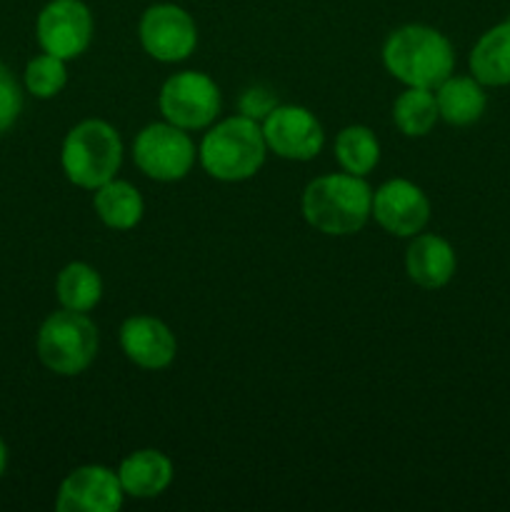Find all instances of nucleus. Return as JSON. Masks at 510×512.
<instances>
[{
    "instance_id": "1",
    "label": "nucleus",
    "mask_w": 510,
    "mask_h": 512,
    "mask_svg": "<svg viewBox=\"0 0 510 512\" xmlns=\"http://www.w3.org/2000/svg\"><path fill=\"white\" fill-rule=\"evenodd\" d=\"M383 65L408 88L435 90L453 75L455 53L440 30L410 23L388 35L383 45Z\"/></svg>"
},
{
    "instance_id": "2",
    "label": "nucleus",
    "mask_w": 510,
    "mask_h": 512,
    "mask_svg": "<svg viewBox=\"0 0 510 512\" xmlns=\"http://www.w3.org/2000/svg\"><path fill=\"white\" fill-rule=\"evenodd\" d=\"M303 218L323 235H353L363 230L373 210V190L365 178L350 173L320 175L303 190Z\"/></svg>"
},
{
    "instance_id": "3",
    "label": "nucleus",
    "mask_w": 510,
    "mask_h": 512,
    "mask_svg": "<svg viewBox=\"0 0 510 512\" xmlns=\"http://www.w3.org/2000/svg\"><path fill=\"white\" fill-rule=\"evenodd\" d=\"M265 153H268V145H265L263 128L258 120H250L245 115L215 123L203 135L198 148L203 170L220 183L250 180L263 168Z\"/></svg>"
},
{
    "instance_id": "4",
    "label": "nucleus",
    "mask_w": 510,
    "mask_h": 512,
    "mask_svg": "<svg viewBox=\"0 0 510 512\" xmlns=\"http://www.w3.org/2000/svg\"><path fill=\"white\" fill-rule=\"evenodd\" d=\"M123 163V143L110 123L90 118L70 128L60 150L65 178L85 190H95L115 178Z\"/></svg>"
},
{
    "instance_id": "5",
    "label": "nucleus",
    "mask_w": 510,
    "mask_h": 512,
    "mask_svg": "<svg viewBox=\"0 0 510 512\" xmlns=\"http://www.w3.org/2000/svg\"><path fill=\"white\" fill-rule=\"evenodd\" d=\"M100 348V335L93 320L75 310H58L40 325L35 350L50 373L73 378L90 368Z\"/></svg>"
},
{
    "instance_id": "6",
    "label": "nucleus",
    "mask_w": 510,
    "mask_h": 512,
    "mask_svg": "<svg viewBox=\"0 0 510 512\" xmlns=\"http://www.w3.org/2000/svg\"><path fill=\"white\" fill-rule=\"evenodd\" d=\"M195 145L188 130L173 123H150L135 135L133 160L138 170L158 183H178L193 170Z\"/></svg>"
},
{
    "instance_id": "7",
    "label": "nucleus",
    "mask_w": 510,
    "mask_h": 512,
    "mask_svg": "<svg viewBox=\"0 0 510 512\" xmlns=\"http://www.w3.org/2000/svg\"><path fill=\"white\" fill-rule=\"evenodd\" d=\"M220 88L200 70H183L170 75L158 95V108L168 123L183 130H203L215 123L220 113Z\"/></svg>"
},
{
    "instance_id": "8",
    "label": "nucleus",
    "mask_w": 510,
    "mask_h": 512,
    "mask_svg": "<svg viewBox=\"0 0 510 512\" xmlns=\"http://www.w3.org/2000/svg\"><path fill=\"white\" fill-rule=\"evenodd\" d=\"M140 45L158 63H180L198 45V28L188 10L173 3L150 5L138 25Z\"/></svg>"
},
{
    "instance_id": "9",
    "label": "nucleus",
    "mask_w": 510,
    "mask_h": 512,
    "mask_svg": "<svg viewBox=\"0 0 510 512\" xmlns=\"http://www.w3.org/2000/svg\"><path fill=\"white\" fill-rule=\"evenodd\" d=\"M35 35L43 53L73 60L93 40V15L83 0H50L35 20Z\"/></svg>"
},
{
    "instance_id": "10",
    "label": "nucleus",
    "mask_w": 510,
    "mask_h": 512,
    "mask_svg": "<svg viewBox=\"0 0 510 512\" xmlns=\"http://www.w3.org/2000/svg\"><path fill=\"white\" fill-rule=\"evenodd\" d=\"M263 138L268 150L285 160L305 163L323 150L325 133L320 120L300 105H278L263 120Z\"/></svg>"
},
{
    "instance_id": "11",
    "label": "nucleus",
    "mask_w": 510,
    "mask_h": 512,
    "mask_svg": "<svg viewBox=\"0 0 510 512\" xmlns=\"http://www.w3.org/2000/svg\"><path fill=\"white\" fill-rule=\"evenodd\" d=\"M370 218H375V223L395 238H413L428 225L430 200L410 180H388L373 193Z\"/></svg>"
},
{
    "instance_id": "12",
    "label": "nucleus",
    "mask_w": 510,
    "mask_h": 512,
    "mask_svg": "<svg viewBox=\"0 0 510 512\" xmlns=\"http://www.w3.org/2000/svg\"><path fill=\"white\" fill-rule=\"evenodd\" d=\"M123 485L118 473L105 465H83L60 483L55 510L58 512H115L123 505Z\"/></svg>"
},
{
    "instance_id": "13",
    "label": "nucleus",
    "mask_w": 510,
    "mask_h": 512,
    "mask_svg": "<svg viewBox=\"0 0 510 512\" xmlns=\"http://www.w3.org/2000/svg\"><path fill=\"white\" fill-rule=\"evenodd\" d=\"M120 348L130 363L143 370L168 368L178 353L173 330L150 315H133L120 325Z\"/></svg>"
},
{
    "instance_id": "14",
    "label": "nucleus",
    "mask_w": 510,
    "mask_h": 512,
    "mask_svg": "<svg viewBox=\"0 0 510 512\" xmlns=\"http://www.w3.org/2000/svg\"><path fill=\"white\" fill-rule=\"evenodd\" d=\"M455 268H458V258L448 240L430 233L413 235V243L405 253V270L418 288H445L453 280Z\"/></svg>"
},
{
    "instance_id": "15",
    "label": "nucleus",
    "mask_w": 510,
    "mask_h": 512,
    "mask_svg": "<svg viewBox=\"0 0 510 512\" xmlns=\"http://www.w3.org/2000/svg\"><path fill=\"white\" fill-rule=\"evenodd\" d=\"M118 480L123 485V493L130 498H158L173 483V463L160 450H135L120 463Z\"/></svg>"
},
{
    "instance_id": "16",
    "label": "nucleus",
    "mask_w": 510,
    "mask_h": 512,
    "mask_svg": "<svg viewBox=\"0 0 510 512\" xmlns=\"http://www.w3.org/2000/svg\"><path fill=\"white\" fill-rule=\"evenodd\" d=\"M470 73L480 85H510V20L493 25L470 50Z\"/></svg>"
},
{
    "instance_id": "17",
    "label": "nucleus",
    "mask_w": 510,
    "mask_h": 512,
    "mask_svg": "<svg viewBox=\"0 0 510 512\" xmlns=\"http://www.w3.org/2000/svg\"><path fill=\"white\" fill-rule=\"evenodd\" d=\"M435 100H438L440 118L448 125H458V128L478 123L485 113V105H488L483 85L475 78H465V75H450L448 80H443L435 88Z\"/></svg>"
},
{
    "instance_id": "18",
    "label": "nucleus",
    "mask_w": 510,
    "mask_h": 512,
    "mask_svg": "<svg viewBox=\"0 0 510 512\" xmlns=\"http://www.w3.org/2000/svg\"><path fill=\"white\" fill-rule=\"evenodd\" d=\"M95 215L103 220V225L113 230H130L143 220L145 203L143 195L128 180H108L105 185L95 188L93 198Z\"/></svg>"
},
{
    "instance_id": "19",
    "label": "nucleus",
    "mask_w": 510,
    "mask_h": 512,
    "mask_svg": "<svg viewBox=\"0 0 510 512\" xmlns=\"http://www.w3.org/2000/svg\"><path fill=\"white\" fill-rule=\"evenodd\" d=\"M55 295L65 310L88 313L103 298V278L88 263H68L55 280Z\"/></svg>"
},
{
    "instance_id": "20",
    "label": "nucleus",
    "mask_w": 510,
    "mask_h": 512,
    "mask_svg": "<svg viewBox=\"0 0 510 512\" xmlns=\"http://www.w3.org/2000/svg\"><path fill=\"white\" fill-rule=\"evenodd\" d=\"M440 120L435 90L408 88L395 98L393 123L408 138H423Z\"/></svg>"
},
{
    "instance_id": "21",
    "label": "nucleus",
    "mask_w": 510,
    "mask_h": 512,
    "mask_svg": "<svg viewBox=\"0 0 510 512\" xmlns=\"http://www.w3.org/2000/svg\"><path fill=\"white\" fill-rule=\"evenodd\" d=\"M335 158L345 173L365 178L378 165L380 143L373 130L365 125H348L335 138Z\"/></svg>"
},
{
    "instance_id": "22",
    "label": "nucleus",
    "mask_w": 510,
    "mask_h": 512,
    "mask_svg": "<svg viewBox=\"0 0 510 512\" xmlns=\"http://www.w3.org/2000/svg\"><path fill=\"white\" fill-rule=\"evenodd\" d=\"M68 83V70H65V60L55 58V55L43 53L33 58L25 68V88L30 95L40 100L55 98L60 90Z\"/></svg>"
},
{
    "instance_id": "23",
    "label": "nucleus",
    "mask_w": 510,
    "mask_h": 512,
    "mask_svg": "<svg viewBox=\"0 0 510 512\" xmlns=\"http://www.w3.org/2000/svg\"><path fill=\"white\" fill-rule=\"evenodd\" d=\"M20 110H23V93H20L18 80L0 63V135L13 128Z\"/></svg>"
},
{
    "instance_id": "24",
    "label": "nucleus",
    "mask_w": 510,
    "mask_h": 512,
    "mask_svg": "<svg viewBox=\"0 0 510 512\" xmlns=\"http://www.w3.org/2000/svg\"><path fill=\"white\" fill-rule=\"evenodd\" d=\"M278 98L268 85H250L243 95H240V115L250 120H265L275 108H278Z\"/></svg>"
},
{
    "instance_id": "25",
    "label": "nucleus",
    "mask_w": 510,
    "mask_h": 512,
    "mask_svg": "<svg viewBox=\"0 0 510 512\" xmlns=\"http://www.w3.org/2000/svg\"><path fill=\"white\" fill-rule=\"evenodd\" d=\"M5 468H8V448H5V443L0 440V478H3Z\"/></svg>"
}]
</instances>
